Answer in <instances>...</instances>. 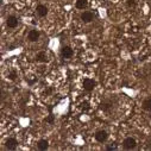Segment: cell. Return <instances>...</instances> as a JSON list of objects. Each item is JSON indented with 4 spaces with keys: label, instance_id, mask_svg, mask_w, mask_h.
<instances>
[{
    "label": "cell",
    "instance_id": "obj_16",
    "mask_svg": "<svg viewBox=\"0 0 151 151\" xmlns=\"http://www.w3.org/2000/svg\"><path fill=\"white\" fill-rule=\"evenodd\" d=\"M126 6L129 9H134L137 6V0H126Z\"/></svg>",
    "mask_w": 151,
    "mask_h": 151
},
{
    "label": "cell",
    "instance_id": "obj_15",
    "mask_svg": "<svg viewBox=\"0 0 151 151\" xmlns=\"http://www.w3.org/2000/svg\"><path fill=\"white\" fill-rule=\"evenodd\" d=\"M7 78H9L10 80H12V81H13V80H16V79L18 78V74H17V71H16V70L13 69V70H11V71L9 73V75H7Z\"/></svg>",
    "mask_w": 151,
    "mask_h": 151
},
{
    "label": "cell",
    "instance_id": "obj_14",
    "mask_svg": "<svg viewBox=\"0 0 151 151\" xmlns=\"http://www.w3.org/2000/svg\"><path fill=\"white\" fill-rule=\"evenodd\" d=\"M142 108L144 111H151V98H146L143 104H142Z\"/></svg>",
    "mask_w": 151,
    "mask_h": 151
},
{
    "label": "cell",
    "instance_id": "obj_5",
    "mask_svg": "<svg viewBox=\"0 0 151 151\" xmlns=\"http://www.w3.org/2000/svg\"><path fill=\"white\" fill-rule=\"evenodd\" d=\"M6 25H7L10 29L17 27V25H18V18H17L16 16H9L7 19H6Z\"/></svg>",
    "mask_w": 151,
    "mask_h": 151
},
{
    "label": "cell",
    "instance_id": "obj_4",
    "mask_svg": "<svg viewBox=\"0 0 151 151\" xmlns=\"http://www.w3.org/2000/svg\"><path fill=\"white\" fill-rule=\"evenodd\" d=\"M5 146H6L7 150L13 151V150L17 149V146H18V142H17L16 138H9V139L6 140V143H5Z\"/></svg>",
    "mask_w": 151,
    "mask_h": 151
},
{
    "label": "cell",
    "instance_id": "obj_18",
    "mask_svg": "<svg viewBox=\"0 0 151 151\" xmlns=\"http://www.w3.org/2000/svg\"><path fill=\"white\" fill-rule=\"evenodd\" d=\"M45 122L49 123V124H54V122H55V117H54V116H49V117L45 118Z\"/></svg>",
    "mask_w": 151,
    "mask_h": 151
},
{
    "label": "cell",
    "instance_id": "obj_12",
    "mask_svg": "<svg viewBox=\"0 0 151 151\" xmlns=\"http://www.w3.org/2000/svg\"><path fill=\"white\" fill-rule=\"evenodd\" d=\"M78 10H85L88 6V0H76V4H75Z\"/></svg>",
    "mask_w": 151,
    "mask_h": 151
},
{
    "label": "cell",
    "instance_id": "obj_21",
    "mask_svg": "<svg viewBox=\"0 0 151 151\" xmlns=\"http://www.w3.org/2000/svg\"><path fill=\"white\" fill-rule=\"evenodd\" d=\"M100 1H101V3H104V1H106V0H100Z\"/></svg>",
    "mask_w": 151,
    "mask_h": 151
},
{
    "label": "cell",
    "instance_id": "obj_19",
    "mask_svg": "<svg viewBox=\"0 0 151 151\" xmlns=\"http://www.w3.org/2000/svg\"><path fill=\"white\" fill-rule=\"evenodd\" d=\"M44 93H45L47 95H49V94H51V93H52V88H51V87H49L48 89H45V92H44Z\"/></svg>",
    "mask_w": 151,
    "mask_h": 151
},
{
    "label": "cell",
    "instance_id": "obj_2",
    "mask_svg": "<svg viewBox=\"0 0 151 151\" xmlns=\"http://www.w3.org/2000/svg\"><path fill=\"white\" fill-rule=\"evenodd\" d=\"M95 86H96V82L94 80H92V79H85V81H83V89L86 92H92Z\"/></svg>",
    "mask_w": 151,
    "mask_h": 151
},
{
    "label": "cell",
    "instance_id": "obj_11",
    "mask_svg": "<svg viewBox=\"0 0 151 151\" xmlns=\"http://www.w3.org/2000/svg\"><path fill=\"white\" fill-rule=\"evenodd\" d=\"M48 147H49V143L47 139H41L37 143V149L41 151H45V150H48Z\"/></svg>",
    "mask_w": 151,
    "mask_h": 151
},
{
    "label": "cell",
    "instance_id": "obj_6",
    "mask_svg": "<svg viewBox=\"0 0 151 151\" xmlns=\"http://www.w3.org/2000/svg\"><path fill=\"white\" fill-rule=\"evenodd\" d=\"M36 13H37V16L38 17H45L47 14H48V7L45 6V5H38L36 7Z\"/></svg>",
    "mask_w": 151,
    "mask_h": 151
},
{
    "label": "cell",
    "instance_id": "obj_13",
    "mask_svg": "<svg viewBox=\"0 0 151 151\" xmlns=\"http://www.w3.org/2000/svg\"><path fill=\"white\" fill-rule=\"evenodd\" d=\"M112 106H113V104H112L111 101L106 100V101L101 102V105H100V108H101L104 112H107V111H109V109L112 108Z\"/></svg>",
    "mask_w": 151,
    "mask_h": 151
},
{
    "label": "cell",
    "instance_id": "obj_9",
    "mask_svg": "<svg viewBox=\"0 0 151 151\" xmlns=\"http://www.w3.org/2000/svg\"><path fill=\"white\" fill-rule=\"evenodd\" d=\"M93 18H94V16H93V13L89 12V11H85V12L81 14V20H82L83 23H91V22L93 20Z\"/></svg>",
    "mask_w": 151,
    "mask_h": 151
},
{
    "label": "cell",
    "instance_id": "obj_3",
    "mask_svg": "<svg viewBox=\"0 0 151 151\" xmlns=\"http://www.w3.org/2000/svg\"><path fill=\"white\" fill-rule=\"evenodd\" d=\"M107 138H108V133H107L106 131H104V130L96 131V133H95V139H96L99 143H105V142L107 140Z\"/></svg>",
    "mask_w": 151,
    "mask_h": 151
},
{
    "label": "cell",
    "instance_id": "obj_7",
    "mask_svg": "<svg viewBox=\"0 0 151 151\" xmlns=\"http://www.w3.org/2000/svg\"><path fill=\"white\" fill-rule=\"evenodd\" d=\"M73 55H74V51H73V49L70 47H63L62 48L61 56L63 58H70V57H73Z\"/></svg>",
    "mask_w": 151,
    "mask_h": 151
},
{
    "label": "cell",
    "instance_id": "obj_17",
    "mask_svg": "<svg viewBox=\"0 0 151 151\" xmlns=\"http://www.w3.org/2000/svg\"><path fill=\"white\" fill-rule=\"evenodd\" d=\"M106 150L107 151H116V150H118V146H117L116 143H112L111 145H107L106 146Z\"/></svg>",
    "mask_w": 151,
    "mask_h": 151
},
{
    "label": "cell",
    "instance_id": "obj_8",
    "mask_svg": "<svg viewBox=\"0 0 151 151\" xmlns=\"http://www.w3.org/2000/svg\"><path fill=\"white\" fill-rule=\"evenodd\" d=\"M40 36H41V33L37 30H31L27 35V38H29L30 42H37L40 40Z\"/></svg>",
    "mask_w": 151,
    "mask_h": 151
},
{
    "label": "cell",
    "instance_id": "obj_10",
    "mask_svg": "<svg viewBox=\"0 0 151 151\" xmlns=\"http://www.w3.org/2000/svg\"><path fill=\"white\" fill-rule=\"evenodd\" d=\"M36 61L37 62H41V63H45L48 62V55L45 51H40L38 54L36 55Z\"/></svg>",
    "mask_w": 151,
    "mask_h": 151
},
{
    "label": "cell",
    "instance_id": "obj_1",
    "mask_svg": "<svg viewBox=\"0 0 151 151\" xmlns=\"http://www.w3.org/2000/svg\"><path fill=\"white\" fill-rule=\"evenodd\" d=\"M136 146H137V142H136V139L132 138V137H127V138H125L124 142H123V147L126 149V150H132V149H134Z\"/></svg>",
    "mask_w": 151,
    "mask_h": 151
},
{
    "label": "cell",
    "instance_id": "obj_20",
    "mask_svg": "<svg viewBox=\"0 0 151 151\" xmlns=\"http://www.w3.org/2000/svg\"><path fill=\"white\" fill-rule=\"evenodd\" d=\"M88 106H89L88 102H85V104L82 105V109H88Z\"/></svg>",
    "mask_w": 151,
    "mask_h": 151
}]
</instances>
